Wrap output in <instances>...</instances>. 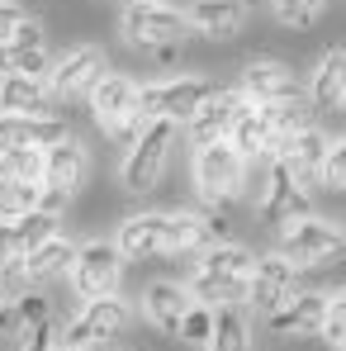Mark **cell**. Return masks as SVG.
<instances>
[{
  "label": "cell",
  "mask_w": 346,
  "mask_h": 351,
  "mask_svg": "<svg viewBox=\"0 0 346 351\" xmlns=\"http://www.w3.org/2000/svg\"><path fill=\"white\" fill-rule=\"evenodd\" d=\"M180 138V123L175 119H147L143 138L133 147H123V167H119V185L128 195H152L166 176V162H171V147Z\"/></svg>",
  "instance_id": "6da1fadb"
},
{
  "label": "cell",
  "mask_w": 346,
  "mask_h": 351,
  "mask_svg": "<svg viewBox=\"0 0 346 351\" xmlns=\"http://www.w3.org/2000/svg\"><path fill=\"white\" fill-rule=\"evenodd\" d=\"M119 34L128 48H166V43H185L190 38V19L185 10H175L166 0H123V14H119Z\"/></svg>",
  "instance_id": "7a4b0ae2"
},
{
  "label": "cell",
  "mask_w": 346,
  "mask_h": 351,
  "mask_svg": "<svg viewBox=\"0 0 346 351\" xmlns=\"http://www.w3.org/2000/svg\"><path fill=\"white\" fill-rule=\"evenodd\" d=\"M251 162L232 147L228 138H214L204 147H195V190L204 204H232L247 185Z\"/></svg>",
  "instance_id": "3957f363"
},
{
  "label": "cell",
  "mask_w": 346,
  "mask_h": 351,
  "mask_svg": "<svg viewBox=\"0 0 346 351\" xmlns=\"http://www.w3.org/2000/svg\"><path fill=\"white\" fill-rule=\"evenodd\" d=\"M346 247L342 237V223H328V219H318V214H304V219H294L280 228V256H285L294 271H313V266H328V261H337Z\"/></svg>",
  "instance_id": "277c9868"
},
{
  "label": "cell",
  "mask_w": 346,
  "mask_h": 351,
  "mask_svg": "<svg viewBox=\"0 0 346 351\" xmlns=\"http://www.w3.org/2000/svg\"><path fill=\"white\" fill-rule=\"evenodd\" d=\"M71 290L81 299H105V294H119V280H123V252L105 237H90L76 247V261H71Z\"/></svg>",
  "instance_id": "5b68a950"
},
{
  "label": "cell",
  "mask_w": 346,
  "mask_h": 351,
  "mask_svg": "<svg viewBox=\"0 0 346 351\" xmlns=\"http://www.w3.org/2000/svg\"><path fill=\"white\" fill-rule=\"evenodd\" d=\"M209 90H214V81H204V76H162V81L138 86V110L147 119H175V123H185L199 110V100Z\"/></svg>",
  "instance_id": "8992f818"
},
{
  "label": "cell",
  "mask_w": 346,
  "mask_h": 351,
  "mask_svg": "<svg viewBox=\"0 0 346 351\" xmlns=\"http://www.w3.org/2000/svg\"><path fill=\"white\" fill-rule=\"evenodd\" d=\"M105 71H110V53H105L100 43H71L62 58H53L48 86H53L58 100H81V95H90V86H95Z\"/></svg>",
  "instance_id": "52a82bcc"
},
{
  "label": "cell",
  "mask_w": 346,
  "mask_h": 351,
  "mask_svg": "<svg viewBox=\"0 0 346 351\" xmlns=\"http://www.w3.org/2000/svg\"><path fill=\"white\" fill-rule=\"evenodd\" d=\"M256 214H261V223H271V228H285V223H294V219L313 214L308 190H304V185H299V180L285 171V162H280V157L266 167V185H261Z\"/></svg>",
  "instance_id": "ba28073f"
},
{
  "label": "cell",
  "mask_w": 346,
  "mask_h": 351,
  "mask_svg": "<svg viewBox=\"0 0 346 351\" xmlns=\"http://www.w3.org/2000/svg\"><path fill=\"white\" fill-rule=\"evenodd\" d=\"M86 180H90V152H86L81 138L66 133L62 143L43 147V185L48 190H58L62 199H71V195L86 190Z\"/></svg>",
  "instance_id": "9c48e42d"
},
{
  "label": "cell",
  "mask_w": 346,
  "mask_h": 351,
  "mask_svg": "<svg viewBox=\"0 0 346 351\" xmlns=\"http://www.w3.org/2000/svg\"><path fill=\"white\" fill-rule=\"evenodd\" d=\"M242 105H247V95H242L237 86H214V90L199 100V110L185 119L190 143L204 147V143H214V138H228V128H232V119L242 114Z\"/></svg>",
  "instance_id": "30bf717a"
},
{
  "label": "cell",
  "mask_w": 346,
  "mask_h": 351,
  "mask_svg": "<svg viewBox=\"0 0 346 351\" xmlns=\"http://www.w3.org/2000/svg\"><path fill=\"white\" fill-rule=\"evenodd\" d=\"M280 162H285V171L313 195V190H323V162H328V133H318L313 123L308 128H299V133H289L280 138V152H275Z\"/></svg>",
  "instance_id": "8fae6325"
},
{
  "label": "cell",
  "mask_w": 346,
  "mask_h": 351,
  "mask_svg": "<svg viewBox=\"0 0 346 351\" xmlns=\"http://www.w3.org/2000/svg\"><path fill=\"white\" fill-rule=\"evenodd\" d=\"M289 294H299V271L289 266L280 252L256 256L251 280H247V304H251L256 313H271V308H280V304H285Z\"/></svg>",
  "instance_id": "7c38bea8"
},
{
  "label": "cell",
  "mask_w": 346,
  "mask_h": 351,
  "mask_svg": "<svg viewBox=\"0 0 346 351\" xmlns=\"http://www.w3.org/2000/svg\"><path fill=\"white\" fill-rule=\"evenodd\" d=\"M247 14H251L247 0H190V10H185L190 34H199L209 43H232L247 29Z\"/></svg>",
  "instance_id": "4fadbf2b"
},
{
  "label": "cell",
  "mask_w": 346,
  "mask_h": 351,
  "mask_svg": "<svg viewBox=\"0 0 346 351\" xmlns=\"http://www.w3.org/2000/svg\"><path fill=\"white\" fill-rule=\"evenodd\" d=\"M237 90L251 105H271V100H285V95L304 90V86L294 81V71L280 58H247L242 71H237Z\"/></svg>",
  "instance_id": "5bb4252c"
},
{
  "label": "cell",
  "mask_w": 346,
  "mask_h": 351,
  "mask_svg": "<svg viewBox=\"0 0 346 351\" xmlns=\"http://www.w3.org/2000/svg\"><path fill=\"white\" fill-rule=\"evenodd\" d=\"M71 133V123L62 114H5L0 110V152H14V147H53Z\"/></svg>",
  "instance_id": "9a60e30c"
},
{
  "label": "cell",
  "mask_w": 346,
  "mask_h": 351,
  "mask_svg": "<svg viewBox=\"0 0 346 351\" xmlns=\"http://www.w3.org/2000/svg\"><path fill=\"white\" fill-rule=\"evenodd\" d=\"M114 247L123 252V261H157V256H166V214H157V209L128 214L114 233Z\"/></svg>",
  "instance_id": "2e32d148"
},
{
  "label": "cell",
  "mask_w": 346,
  "mask_h": 351,
  "mask_svg": "<svg viewBox=\"0 0 346 351\" xmlns=\"http://www.w3.org/2000/svg\"><path fill=\"white\" fill-rule=\"evenodd\" d=\"M323 308H328V294L299 290V294H289L280 308L266 313V332H271V337H318Z\"/></svg>",
  "instance_id": "e0dca14e"
},
{
  "label": "cell",
  "mask_w": 346,
  "mask_h": 351,
  "mask_svg": "<svg viewBox=\"0 0 346 351\" xmlns=\"http://www.w3.org/2000/svg\"><path fill=\"white\" fill-rule=\"evenodd\" d=\"M90 119H95V128H114L123 114H133L138 110V81L133 76H123V71H105L95 86H90Z\"/></svg>",
  "instance_id": "ac0fdd59"
},
{
  "label": "cell",
  "mask_w": 346,
  "mask_h": 351,
  "mask_svg": "<svg viewBox=\"0 0 346 351\" xmlns=\"http://www.w3.org/2000/svg\"><path fill=\"white\" fill-rule=\"evenodd\" d=\"M53 105H58V95H53L48 76H24V71L0 76V110L5 114H58Z\"/></svg>",
  "instance_id": "d6986e66"
},
{
  "label": "cell",
  "mask_w": 346,
  "mask_h": 351,
  "mask_svg": "<svg viewBox=\"0 0 346 351\" xmlns=\"http://www.w3.org/2000/svg\"><path fill=\"white\" fill-rule=\"evenodd\" d=\"M190 304H195V294L185 290L180 280H157V285H147V294H143V313H147V323L162 337H175V328H180V318H185Z\"/></svg>",
  "instance_id": "ffe728a7"
},
{
  "label": "cell",
  "mask_w": 346,
  "mask_h": 351,
  "mask_svg": "<svg viewBox=\"0 0 346 351\" xmlns=\"http://www.w3.org/2000/svg\"><path fill=\"white\" fill-rule=\"evenodd\" d=\"M76 318H81V328H86V342H90V347H105V342L123 337V328L133 323V308H128L119 294H105V299H86V308H81Z\"/></svg>",
  "instance_id": "44dd1931"
},
{
  "label": "cell",
  "mask_w": 346,
  "mask_h": 351,
  "mask_svg": "<svg viewBox=\"0 0 346 351\" xmlns=\"http://www.w3.org/2000/svg\"><path fill=\"white\" fill-rule=\"evenodd\" d=\"M342 90H346V48H328L323 58L313 62L304 95H308V105H313V114H318V110H337Z\"/></svg>",
  "instance_id": "7402d4cb"
},
{
  "label": "cell",
  "mask_w": 346,
  "mask_h": 351,
  "mask_svg": "<svg viewBox=\"0 0 346 351\" xmlns=\"http://www.w3.org/2000/svg\"><path fill=\"white\" fill-rule=\"evenodd\" d=\"M71 261H76V242L53 233L24 256V276H29V285H48V280H62L71 271Z\"/></svg>",
  "instance_id": "603a6c76"
},
{
  "label": "cell",
  "mask_w": 346,
  "mask_h": 351,
  "mask_svg": "<svg viewBox=\"0 0 346 351\" xmlns=\"http://www.w3.org/2000/svg\"><path fill=\"white\" fill-rule=\"evenodd\" d=\"M204 351H251V323L242 304H214V332Z\"/></svg>",
  "instance_id": "cb8c5ba5"
},
{
  "label": "cell",
  "mask_w": 346,
  "mask_h": 351,
  "mask_svg": "<svg viewBox=\"0 0 346 351\" xmlns=\"http://www.w3.org/2000/svg\"><path fill=\"white\" fill-rule=\"evenodd\" d=\"M266 114H271L275 138H289V133H299V128H308V123H313V105H308V95H304V90H294V95H285V100H271V105H266Z\"/></svg>",
  "instance_id": "d4e9b609"
},
{
  "label": "cell",
  "mask_w": 346,
  "mask_h": 351,
  "mask_svg": "<svg viewBox=\"0 0 346 351\" xmlns=\"http://www.w3.org/2000/svg\"><path fill=\"white\" fill-rule=\"evenodd\" d=\"M48 66H53V53H48V43H5V48H0V76H5V71L48 76Z\"/></svg>",
  "instance_id": "484cf974"
},
{
  "label": "cell",
  "mask_w": 346,
  "mask_h": 351,
  "mask_svg": "<svg viewBox=\"0 0 346 351\" xmlns=\"http://www.w3.org/2000/svg\"><path fill=\"white\" fill-rule=\"evenodd\" d=\"M29 209H43V180H10V176H0V219H19Z\"/></svg>",
  "instance_id": "4316f807"
},
{
  "label": "cell",
  "mask_w": 346,
  "mask_h": 351,
  "mask_svg": "<svg viewBox=\"0 0 346 351\" xmlns=\"http://www.w3.org/2000/svg\"><path fill=\"white\" fill-rule=\"evenodd\" d=\"M199 247H204V223H199V214H190V209L166 214V256L199 252Z\"/></svg>",
  "instance_id": "83f0119b"
},
{
  "label": "cell",
  "mask_w": 346,
  "mask_h": 351,
  "mask_svg": "<svg viewBox=\"0 0 346 351\" xmlns=\"http://www.w3.org/2000/svg\"><path fill=\"white\" fill-rule=\"evenodd\" d=\"M209 332H214V304H190L185 308V318H180V328H175V337L185 342V347H195V351H204L209 347Z\"/></svg>",
  "instance_id": "f1b7e54d"
},
{
  "label": "cell",
  "mask_w": 346,
  "mask_h": 351,
  "mask_svg": "<svg viewBox=\"0 0 346 351\" xmlns=\"http://www.w3.org/2000/svg\"><path fill=\"white\" fill-rule=\"evenodd\" d=\"M271 10L285 29H313L328 14V0H271Z\"/></svg>",
  "instance_id": "f546056e"
},
{
  "label": "cell",
  "mask_w": 346,
  "mask_h": 351,
  "mask_svg": "<svg viewBox=\"0 0 346 351\" xmlns=\"http://www.w3.org/2000/svg\"><path fill=\"white\" fill-rule=\"evenodd\" d=\"M0 176H10V180H43V152L38 147L0 152Z\"/></svg>",
  "instance_id": "4dcf8cb0"
},
{
  "label": "cell",
  "mask_w": 346,
  "mask_h": 351,
  "mask_svg": "<svg viewBox=\"0 0 346 351\" xmlns=\"http://www.w3.org/2000/svg\"><path fill=\"white\" fill-rule=\"evenodd\" d=\"M318 337L328 342V347H346V290L328 294V308H323V328H318Z\"/></svg>",
  "instance_id": "1f68e13d"
},
{
  "label": "cell",
  "mask_w": 346,
  "mask_h": 351,
  "mask_svg": "<svg viewBox=\"0 0 346 351\" xmlns=\"http://www.w3.org/2000/svg\"><path fill=\"white\" fill-rule=\"evenodd\" d=\"M14 318H19V332L34 328V323H48L53 318V299L38 290V285H29V290L14 299Z\"/></svg>",
  "instance_id": "d6a6232c"
},
{
  "label": "cell",
  "mask_w": 346,
  "mask_h": 351,
  "mask_svg": "<svg viewBox=\"0 0 346 351\" xmlns=\"http://www.w3.org/2000/svg\"><path fill=\"white\" fill-rule=\"evenodd\" d=\"M199 223H204V247H214V242H232V214L228 204H209L204 214H199Z\"/></svg>",
  "instance_id": "836d02e7"
},
{
  "label": "cell",
  "mask_w": 346,
  "mask_h": 351,
  "mask_svg": "<svg viewBox=\"0 0 346 351\" xmlns=\"http://www.w3.org/2000/svg\"><path fill=\"white\" fill-rule=\"evenodd\" d=\"M19 351H58V318L24 328V337H19Z\"/></svg>",
  "instance_id": "e575fe53"
},
{
  "label": "cell",
  "mask_w": 346,
  "mask_h": 351,
  "mask_svg": "<svg viewBox=\"0 0 346 351\" xmlns=\"http://www.w3.org/2000/svg\"><path fill=\"white\" fill-rule=\"evenodd\" d=\"M323 185L328 190H346V138L328 143V162H323Z\"/></svg>",
  "instance_id": "d590c367"
},
{
  "label": "cell",
  "mask_w": 346,
  "mask_h": 351,
  "mask_svg": "<svg viewBox=\"0 0 346 351\" xmlns=\"http://www.w3.org/2000/svg\"><path fill=\"white\" fill-rule=\"evenodd\" d=\"M143 128H147V114H143V110H133V114L119 119V123L110 128V133H105V138H114L119 147H133V143L143 138Z\"/></svg>",
  "instance_id": "8d00e7d4"
},
{
  "label": "cell",
  "mask_w": 346,
  "mask_h": 351,
  "mask_svg": "<svg viewBox=\"0 0 346 351\" xmlns=\"http://www.w3.org/2000/svg\"><path fill=\"white\" fill-rule=\"evenodd\" d=\"M19 19H24V10H19L14 0H5V5H0V48L10 43V34H14V24H19Z\"/></svg>",
  "instance_id": "74e56055"
},
{
  "label": "cell",
  "mask_w": 346,
  "mask_h": 351,
  "mask_svg": "<svg viewBox=\"0 0 346 351\" xmlns=\"http://www.w3.org/2000/svg\"><path fill=\"white\" fill-rule=\"evenodd\" d=\"M19 332V318H14V304L0 294V337H14Z\"/></svg>",
  "instance_id": "f35d334b"
},
{
  "label": "cell",
  "mask_w": 346,
  "mask_h": 351,
  "mask_svg": "<svg viewBox=\"0 0 346 351\" xmlns=\"http://www.w3.org/2000/svg\"><path fill=\"white\" fill-rule=\"evenodd\" d=\"M58 351H90V347H58Z\"/></svg>",
  "instance_id": "ab89813d"
},
{
  "label": "cell",
  "mask_w": 346,
  "mask_h": 351,
  "mask_svg": "<svg viewBox=\"0 0 346 351\" xmlns=\"http://www.w3.org/2000/svg\"><path fill=\"white\" fill-rule=\"evenodd\" d=\"M337 110H346V90H342V100H337Z\"/></svg>",
  "instance_id": "60d3db41"
},
{
  "label": "cell",
  "mask_w": 346,
  "mask_h": 351,
  "mask_svg": "<svg viewBox=\"0 0 346 351\" xmlns=\"http://www.w3.org/2000/svg\"><path fill=\"white\" fill-rule=\"evenodd\" d=\"M110 5H123V0H110Z\"/></svg>",
  "instance_id": "b9f144b4"
},
{
  "label": "cell",
  "mask_w": 346,
  "mask_h": 351,
  "mask_svg": "<svg viewBox=\"0 0 346 351\" xmlns=\"http://www.w3.org/2000/svg\"><path fill=\"white\" fill-rule=\"evenodd\" d=\"M110 351H123V347H110Z\"/></svg>",
  "instance_id": "7bdbcfd3"
},
{
  "label": "cell",
  "mask_w": 346,
  "mask_h": 351,
  "mask_svg": "<svg viewBox=\"0 0 346 351\" xmlns=\"http://www.w3.org/2000/svg\"><path fill=\"white\" fill-rule=\"evenodd\" d=\"M342 237H346V223H342Z\"/></svg>",
  "instance_id": "ee69618b"
},
{
  "label": "cell",
  "mask_w": 346,
  "mask_h": 351,
  "mask_svg": "<svg viewBox=\"0 0 346 351\" xmlns=\"http://www.w3.org/2000/svg\"><path fill=\"white\" fill-rule=\"evenodd\" d=\"M0 5H5V0H0Z\"/></svg>",
  "instance_id": "f6af8a7d"
},
{
  "label": "cell",
  "mask_w": 346,
  "mask_h": 351,
  "mask_svg": "<svg viewBox=\"0 0 346 351\" xmlns=\"http://www.w3.org/2000/svg\"><path fill=\"white\" fill-rule=\"evenodd\" d=\"M342 351H346V347H342Z\"/></svg>",
  "instance_id": "bcb514c9"
}]
</instances>
